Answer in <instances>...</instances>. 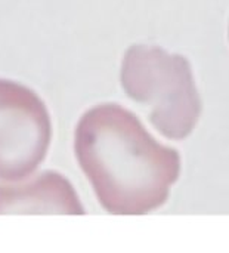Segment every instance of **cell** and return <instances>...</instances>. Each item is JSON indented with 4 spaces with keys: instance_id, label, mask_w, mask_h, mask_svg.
Wrapping results in <instances>:
<instances>
[{
    "instance_id": "2",
    "label": "cell",
    "mask_w": 229,
    "mask_h": 253,
    "mask_svg": "<svg viewBox=\"0 0 229 253\" xmlns=\"http://www.w3.org/2000/svg\"><path fill=\"white\" fill-rule=\"evenodd\" d=\"M121 86L148 110L155 129L169 139H185L201 113L190 62L158 46L135 44L124 53Z\"/></svg>"
},
{
    "instance_id": "4",
    "label": "cell",
    "mask_w": 229,
    "mask_h": 253,
    "mask_svg": "<svg viewBox=\"0 0 229 253\" xmlns=\"http://www.w3.org/2000/svg\"><path fill=\"white\" fill-rule=\"evenodd\" d=\"M53 213L83 215L71 182L56 172H43L24 182L0 184V215Z\"/></svg>"
},
{
    "instance_id": "3",
    "label": "cell",
    "mask_w": 229,
    "mask_h": 253,
    "mask_svg": "<svg viewBox=\"0 0 229 253\" xmlns=\"http://www.w3.org/2000/svg\"><path fill=\"white\" fill-rule=\"evenodd\" d=\"M50 138L44 102L30 87L0 79V179L28 176L44 160Z\"/></svg>"
},
{
    "instance_id": "1",
    "label": "cell",
    "mask_w": 229,
    "mask_h": 253,
    "mask_svg": "<svg viewBox=\"0 0 229 253\" xmlns=\"http://www.w3.org/2000/svg\"><path fill=\"white\" fill-rule=\"evenodd\" d=\"M74 150L99 203L114 215L158 209L181 172L178 151L155 141L133 113L115 104L83 114Z\"/></svg>"
}]
</instances>
